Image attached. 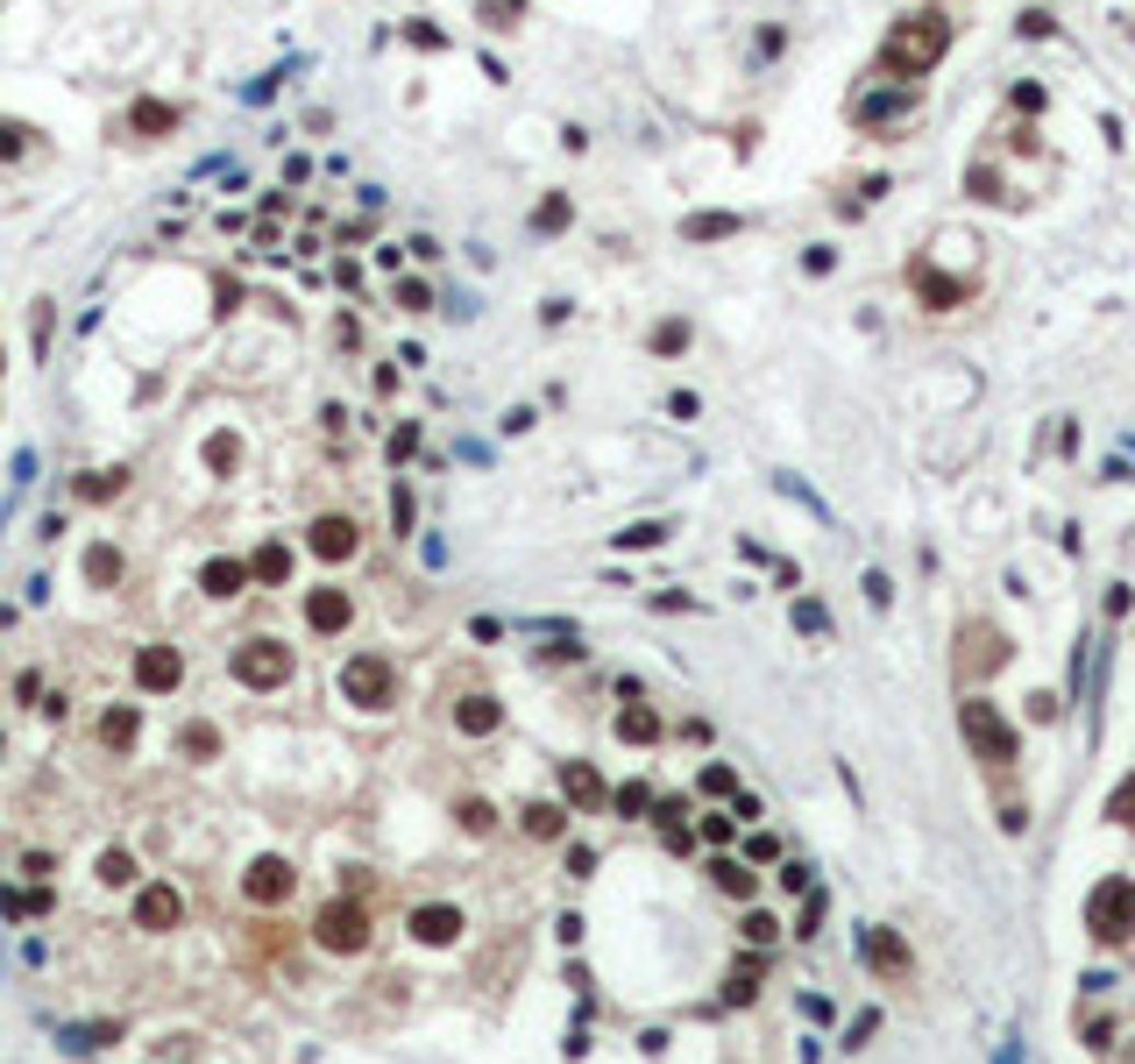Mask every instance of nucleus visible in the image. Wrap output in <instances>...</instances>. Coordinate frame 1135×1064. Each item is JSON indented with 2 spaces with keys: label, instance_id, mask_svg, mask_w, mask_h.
<instances>
[{
  "label": "nucleus",
  "instance_id": "20",
  "mask_svg": "<svg viewBox=\"0 0 1135 1064\" xmlns=\"http://www.w3.org/2000/svg\"><path fill=\"white\" fill-rule=\"evenodd\" d=\"M136 731H142V710H136V702H122V710L100 717V745H107V753H128V745H136Z\"/></svg>",
  "mask_w": 1135,
  "mask_h": 1064
},
{
  "label": "nucleus",
  "instance_id": "51",
  "mask_svg": "<svg viewBox=\"0 0 1135 1064\" xmlns=\"http://www.w3.org/2000/svg\"><path fill=\"white\" fill-rule=\"evenodd\" d=\"M731 831H738L731 816H703V837H710V845H731Z\"/></svg>",
  "mask_w": 1135,
  "mask_h": 1064
},
{
  "label": "nucleus",
  "instance_id": "31",
  "mask_svg": "<svg viewBox=\"0 0 1135 1064\" xmlns=\"http://www.w3.org/2000/svg\"><path fill=\"white\" fill-rule=\"evenodd\" d=\"M610 809H618V816H646V809H653V788H646V781H624L618 796H610Z\"/></svg>",
  "mask_w": 1135,
  "mask_h": 1064
},
{
  "label": "nucleus",
  "instance_id": "26",
  "mask_svg": "<svg viewBox=\"0 0 1135 1064\" xmlns=\"http://www.w3.org/2000/svg\"><path fill=\"white\" fill-rule=\"evenodd\" d=\"M568 220H575V206H568V192H547V199L532 206V234H561Z\"/></svg>",
  "mask_w": 1135,
  "mask_h": 1064
},
{
  "label": "nucleus",
  "instance_id": "8",
  "mask_svg": "<svg viewBox=\"0 0 1135 1064\" xmlns=\"http://www.w3.org/2000/svg\"><path fill=\"white\" fill-rule=\"evenodd\" d=\"M341 696H348L355 710H391L398 682H391V667H383L377 653H355V661L341 667Z\"/></svg>",
  "mask_w": 1135,
  "mask_h": 1064
},
{
  "label": "nucleus",
  "instance_id": "42",
  "mask_svg": "<svg viewBox=\"0 0 1135 1064\" xmlns=\"http://www.w3.org/2000/svg\"><path fill=\"white\" fill-rule=\"evenodd\" d=\"M28 348H36V363H43V348H50V306L28 312Z\"/></svg>",
  "mask_w": 1135,
  "mask_h": 1064
},
{
  "label": "nucleus",
  "instance_id": "11",
  "mask_svg": "<svg viewBox=\"0 0 1135 1064\" xmlns=\"http://www.w3.org/2000/svg\"><path fill=\"white\" fill-rule=\"evenodd\" d=\"M561 796H568V809H604L610 788H604V774H596L589 759H561Z\"/></svg>",
  "mask_w": 1135,
  "mask_h": 1064
},
{
  "label": "nucleus",
  "instance_id": "24",
  "mask_svg": "<svg viewBox=\"0 0 1135 1064\" xmlns=\"http://www.w3.org/2000/svg\"><path fill=\"white\" fill-rule=\"evenodd\" d=\"M710 880L731 894V902H753V888H759V880H753V866H745V859H716V866H710Z\"/></svg>",
  "mask_w": 1135,
  "mask_h": 1064
},
{
  "label": "nucleus",
  "instance_id": "21",
  "mask_svg": "<svg viewBox=\"0 0 1135 1064\" xmlns=\"http://www.w3.org/2000/svg\"><path fill=\"white\" fill-rule=\"evenodd\" d=\"M618 739L624 745H653V739H661V710H653V702H624V710H618Z\"/></svg>",
  "mask_w": 1135,
  "mask_h": 1064
},
{
  "label": "nucleus",
  "instance_id": "43",
  "mask_svg": "<svg viewBox=\"0 0 1135 1064\" xmlns=\"http://www.w3.org/2000/svg\"><path fill=\"white\" fill-rule=\"evenodd\" d=\"M391 526L412 533V490H405V483H391Z\"/></svg>",
  "mask_w": 1135,
  "mask_h": 1064
},
{
  "label": "nucleus",
  "instance_id": "52",
  "mask_svg": "<svg viewBox=\"0 0 1135 1064\" xmlns=\"http://www.w3.org/2000/svg\"><path fill=\"white\" fill-rule=\"evenodd\" d=\"M532 419H540V412H532V404H512V412H504V433H526Z\"/></svg>",
  "mask_w": 1135,
  "mask_h": 1064
},
{
  "label": "nucleus",
  "instance_id": "9",
  "mask_svg": "<svg viewBox=\"0 0 1135 1064\" xmlns=\"http://www.w3.org/2000/svg\"><path fill=\"white\" fill-rule=\"evenodd\" d=\"M859 958L873 965V980H887V986H908V972H916V958H908V943L894 937V930H859Z\"/></svg>",
  "mask_w": 1135,
  "mask_h": 1064
},
{
  "label": "nucleus",
  "instance_id": "7",
  "mask_svg": "<svg viewBox=\"0 0 1135 1064\" xmlns=\"http://www.w3.org/2000/svg\"><path fill=\"white\" fill-rule=\"evenodd\" d=\"M312 937H320V951H363L369 943V908L355 902V894H341V902H326L320 916H312Z\"/></svg>",
  "mask_w": 1135,
  "mask_h": 1064
},
{
  "label": "nucleus",
  "instance_id": "16",
  "mask_svg": "<svg viewBox=\"0 0 1135 1064\" xmlns=\"http://www.w3.org/2000/svg\"><path fill=\"white\" fill-rule=\"evenodd\" d=\"M412 937H420V943H455L461 937V908H447V902L412 908Z\"/></svg>",
  "mask_w": 1135,
  "mask_h": 1064
},
{
  "label": "nucleus",
  "instance_id": "37",
  "mask_svg": "<svg viewBox=\"0 0 1135 1064\" xmlns=\"http://www.w3.org/2000/svg\"><path fill=\"white\" fill-rule=\"evenodd\" d=\"M398 306H405V312H433V284L426 277H398Z\"/></svg>",
  "mask_w": 1135,
  "mask_h": 1064
},
{
  "label": "nucleus",
  "instance_id": "1",
  "mask_svg": "<svg viewBox=\"0 0 1135 1064\" xmlns=\"http://www.w3.org/2000/svg\"><path fill=\"white\" fill-rule=\"evenodd\" d=\"M951 36H959V22H951L944 8H908L902 22H887V36H880V57H873V79H894V85H922L937 65H944Z\"/></svg>",
  "mask_w": 1135,
  "mask_h": 1064
},
{
  "label": "nucleus",
  "instance_id": "14",
  "mask_svg": "<svg viewBox=\"0 0 1135 1064\" xmlns=\"http://www.w3.org/2000/svg\"><path fill=\"white\" fill-rule=\"evenodd\" d=\"M177 916H185V902H177V888H163V880H149V888L136 894V923H142V930H177Z\"/></svg>",
  "mask_w": 1135,
  "mask_h": 1064
},
{
  "label": "nucleus",
  "instance_id": "44",
  "mask_svg": "<svg viewBox=\"0 0 1135 1064\" xmlns=\"http://www.w3.org/2000/svg\"><path fill=\"white\" fill-rule=\"evenodd\" d=\"M865 604H873V610H887V604H894V582L880 575V568H873V575H865Z\"/></svg>",
  "mask_w": 1135,
  "mask_h": 1064
},
{
  "label": "nucleus",
  "instance_id": "5",
  "mask_svg": "<svg viewBox=\"0 0 1135 1064\" xmlns=\"http://www.w3.org/2000/svg\"><path fill=\"white\" fill-rule=\"evenodd\" d=\"M1008 632H1000L994 618H965L959 625V653H951V667H959V688L965 682H987V674H1000L1008 667Z\"/></svg>",
  "mask_w": 1135,
  "mask_h": 1064
},
{
  "label": "nucleus",
  "instance_id": "10",
  "mask_svg": "<svg viewBox=\"0 0 1135 1064\" xmlns=\"http://www.w3.org/2000/svg\"><path fill=\"white\" fill-rule=\"evenodd\" d=\"M355 547H363V533H355V518H341V512H320L306 526V553H312V561H348Z\"/></svg>",
  "mask_w": 1135,
  "mask_h": 1064
},
{
  "label": "nucleus",
  "instance_id": "17",
  "mask_svg": "<svg viewBox=\"0 0 1135 1064\" xmlns=\"http://www.w3.org/2000/svg\"><path fill=\"white\" fill-rule=\"evenodd\" d=\"M128 128H136L142 142H163V135L177 128V107L171 100H136V107H128Z\"/></svg>",
  "mask_w": 1135,
  "mask_h": 1064
},
{
  "label": "nucleus",
  "instance_id": "34",
  "mask_svg": "<svg viewBox=\"0 0 1135 1064\" xmlns=\"http://www.w3.org/2000/svg\"><path fill=\"white\" fill-rule=\"evenodd\" d=\"M1108 823H1122V831H1135V774H1128L1122 788H1114V796H1108Z\"/></svg>",
  "mask_w": 1135,
  "mask_h": 1064
},
{
  "label": "nucleus",
  "instance_id": "38",
  "mask_svg": "<svg viewBox=\"0 0 1135 1064\" xmlns=\"http://www.w3.org/2000/svg\"><path fill=\"white\" fill-rule=\"evenodd\" d=\"M703 796H738V774H731L724 759H710V767H703Z\"/></svg>",
  "mask_w": 1135,
  "mask_h": 1064
},
{
  "label": "nucleus",
  "instance_id": "28",
  "mask_svg": "<svg viewBox=\"0 0 1135 1064\" xmlns=\"http://www.w3.org/2000/svg\"><path fill=\"white\" fill-rule=\"evenodd\" d=\"M455 816H461V831H469V837H490V831H497V809H490L483 796H469Z\"/></svg>",
  "mask_w": 1135,
  "mask_h": 1064
},
{
  "label": "nucleus",
  "instance_id": "18",
  "mask_svg": "<svg viewBox=\"0 0 1135 1064\" xmlns=\"http://www.w3.org/2000/svg\"><path fill=\"white\" fill-rule=\"evenodd\" d=\"M455 724H461V739H490V731L504 724V710H497V696H461V710H455Z\"/></svg>",
  "mask_w": 1135,
  "mask_h": 1064
},
{
  "label": "nucleus",
  "instance_id": "27",
  "mask_svg": "<svg viewBox=\"0 0 1135 1064\" xmlns=\"http://www.w3.org/2000/svg\"><path fill=\"white\" fill-rule=\"evenodd\" d=\"M85 582H100V590L122 582V553H114V547H85Z\"/></svg>",
  "mask_w": 1135,
  "mask_h": 1064
},
{
  "label": "nucleus",
  "instance_id": "6",
  "mask_svg": "<svg viewBox=\"0 0 1135 1064\" xmlns=\"http://www.w3.org/2000/svg\"><path fill=\"white\" fill-rule=\"evenodd\" d=\"M234 682H242V688H284V682H291V647L271 639V632L242 639V647H234Z\"/></svg>",
  "mask_w": 1135,
  "mask_h": 1064
},
{
  "label": "nucleus",
  "instance_id": "47",
  "mask_svg": "<svg viewBox=\"0 0 1135 1064\" xmlns=\"http://www.w3.org/2000/svg\"><path fill=\"white\" fill-rule=\"evenodd\" d=\"M568 873L589 880V873H596V851H589V845H568Z\"/></svg>",
  "mask_w": 1135,
  "mask_h": 1064
},
{
  "label": "nucleus",
  "instance_id": "32",
  "mask_svg": "<svg viewBox=\"0 0 1135 1064\" xmlns=\"http://www.w3.org/2000/svg\"><path fill=\"white\" fill-rule=\"evenodd\" d=\"M689 348V320H661L653 327V355H681Z\"/></svg>",
  "mask_w": 1135,
  "mask_h": 1064
},
{
  "label": "nucleus",
  "instance_id": "12",
  "mask_svg": "<svg viewBox=\"0 0 1135 1064\" xmlns=\"http://www.w3.org/2000/svg\"><path fill=\"white\" fill-rule=\"evenodd\" d=\"M136 682L149 688V696H171V688L185 682V661H177L171 647H142L136 653Z\"/></svg>",
  "mask_w": 1135,
  "mask_h": 1064
},
{
  "label": "nucleus",
  "instance_id": "41",
  "mask_svg": "<svg viewBox=\"0 0 1135 1064\" xmlns=\"http://www.w3.org/2000/svg\"><path fill=\"white\" fill-rule=\"evenodd\" d=\"M22 149H28V128L22 122H0V163H14Z\"/></svg>",
  "mask_w": 1135,
  "mask_h": 1064
},
{
  "label": "nucleus",
  "instance_id": "29",
  "mask_svg": "<svg viewBox=\"0 0 1135 1064\" xmlns=\"http://www.w3.org/2000/svg\"><path fill=\"white\" fill-rule=\"evenodd\" d=\"M100 880H107V888H136V859H128L122 845L100 851Z\"/></svg>",
  "mask_w": 1135,
  "mask_h": 1064
},
{
  "label": "nucleus",
  "instance_id": "3",
  "mask_svg": "<svg viewBox=\"0 0 1135 1064\" xmlns=\"http://www.w3.org/2000/svg\"><path fill=\"white\" fill-rule=\"evenodd\" d=\"M922 107V85H894V79H865L859 93L845 100V122L859 128V135H887V128H902L908 114Z\"/></svg>",
  "mask_w": 1135,
  "mask_h": 1064
},
{
  "label": "nucleus",
  "instance_id": "23",
  "mask_svg": "<svg viewBox=\"0 0 1135 1064\" xmlns=\"http://www.w3.org/2000/svg\"><path fill=\"white\" fill-rule=\"evenodd\" d=\"M738 234V214H689L681 220V242H731Z\"/></svg>",
  "mask_w": 1135,
  "mask_h": 1064
},
{
  "label": "nucleus",
  "instance_id": "39",
  "mask_svg": "<svg viewBox=\"0 0 1135 1064\" xmlns=\"http://www.w3.org/2000/svg\"><path fill=\"white\" fill-rule=\"evenodd\" d=\"M122 490V469H107V476H79V497L93 504V497H114Z\"/></svg>",
  "mask_w": 1135,
  "mask_h": 1064
},
{
  "label": "nucleus",
  "instance_id": "48",
  "mask_svg": "<svg viewBox=\"0 0 1135 1064\" xmlns=\"http://www.w3.org/2000/svg\"><path fill=\"white\" fill-rule=\"evenodd\" d=\"M781 888H788V894H810V866L788 859V866H781Z\"/></svg>",
  "mask_w": 1135,
  "mask_h": 1064
},
{
  "label": "nucleus",
  "instance_id": "4",
  "mask_svg": "<svg viewBox=\"0 0 1135 1064\" xmlns=\"http://www.w3.org/2000/svg\"><path fill=\"white\" fill-rule=\"evenodd\" d=\"M1086 930H1093L1100 951H1122V943H1135V880H1128V873H1108L1093 894H1086Z\"/></svg>",
  "mask_w": 1135,
  "mask_h": 1064
},
{
  "label": "nucleus",
  "instance_id": "35",
  "mask_svg": "<svg viewBox=\"0 0 1135 1064\" xmlns=\"http://www.w3.org/2000/svg\"><path fill=\"white\" fill-rule=\"evenodd\" d=\"M661 539H667L661 518H639V526H624V533H618V547H632V553H639V547H661Z\"/></svg>",
  "mask_w": 1135,
  "mask_h": 1064
},
{
  "label": "nucleus",
  "instance_id": "2",
  "mask_svg": "<svg viewBox=\"0 0 1135 1064\" xmlns=\"http://www.w3.org/2000/svg\"><path fill=\"white\" fill-rule=\"evenodd\" d=\"M959 731H965V753L987 767V781H1008L1014 759H1022V731L1000 717V702H987V696H959Z\"/></svg>",
  "mask_w": 1135,
  "mask_h": 1064
},
{
  "label": "nucleus",
  "instance_id": "19",
  "mask_svg": "<svg viewBox=\"0 0 1135 1064\" xmlns=\"http://www.w3.org/2000/svg\"><path fill=\"white\" fill-rule=\"evenodd\" d=\"M242 582H249V561H206V568H199V590L214 596V604L242 596Z\"/></svg>",
  "mask_w": 1135,
  "mask_h": 1064
},
{
  "label": "nucleus",
  "instance_id": "45",
  "mask_svg": "<svg viewBox=\"0 0 1135 1064\" xmlns=\"http://www.w3.org/2000/svg\"><path fill=\"white\" fill-rule=\"evenodd\" d=\"M816 923H824V894L810 888V902H802V923H795V937H816Z\"/></svg>",
  "mask_w": 1135,
  "mask_h": 1064
},
{
  "label": "nucleus",
  "instance_id": "22",
  "mask_svg": "<svg viewBox=\"0 0 1135 1064\" xmlns=\"http://www.w3.org/2000/svg\"><path fill=\"white\" fill-rule=\"evenodd\" d=\"M291 575V547L284 539H263L256 553H249V582H284Z\"/></svg>",
  "mask_w": 1135,
  "mask_h": 1064
},
{
  "label": "nucleus",
  "instance_id": "30",
  "mask_svg": "<svg viewBox=\"0 0 1135 1064\" xmlns=\"http://www.w3.org/2000/svg\"><path fill=\"white\" fill-rule=\"evenodd\" d=\"M206 461H214V476H234V461H242V441H234V433H214V441H206Z\"/></svg>",
  "mask_w": 1135,
  "mask_h": 1064
},
{
  "label": "nucleus",
  "instance_id": "15",
  "mask_svg": "<svg viewBox=\"0 0 1135 1064\" xmlns=\"http://www.w3.org/2000/svg\"><path fill=\"white\" fill-rule=\"evenodd\" d=\"M242 894H249V902H263V908H277L284 894H291V866H284V859H256L242 873Z\"/></svg>",
  "mask_w": 1135,
  "mask_h": 1064
},
{
  "label": "nucleus",
  "instance_id": "25",
  "mask_svg": "<svg viewBox=\"0 0 1135 1064\" xmlns=\"http://www.w3.org/2000/svg\"><path fill=\"white\" fill-rule=\"evenodd\" d=\"M526 837H568V802H526Z\"/></svg>",
  "mask_w": 1135,
  "mask_h": 1064
},
{
  "label": "nucleus",
  "instance_id": "49",
  "mask_svg": "<svg viewBox=\"0 0 1135 1064\" xmlns=\"http://www.w3.org/2000/svg\"><path fill=\"white\" fill-rule=\"evenodd\" d=\"M873 1029H880V1015H859V1022H851V1029H845V1051H859V1043H865V1037H873Z\"/></svg>",
  "mask_w": 1135,
  "mask_h": 1064
},
{
  "label": "nucleus",
  "instance_id": "13",
  "mask_svg": "<svg viewBox=\"0 0 1135 1064\" xmlns=\"http://www.w3.org/2000/svg\"><path fill=\"white\" fill-rule=\"evenodd\" d=\"M306 625H312V632H348V625H355V596L348 590H312L306 596Z\"/></svg>",
  "mask_w": 1135,
  "mask_h": 1064
},
{
  "label": "nucleus",
  "instance_id": "46",
  "mask_svg": "<svg viewBox=\"0 0 1135 1064\" xmlns=\"http://www.w3.org/2000/svg\"><path fill=\"white\" fill-rule=\"evenodd\" d=\"M405 455H420V426H398L391 433V461H405Z\"/></svg>",
  "mask_w": 1135,
  "mask_h": 1064
},
{
  "label": "nucleus",
  "instance_id": "33",
  "mask_svg": "<svg viewBox=\"0 0 1135 1064\" xmlns=\"http://www.w3.org/2000/svg\"><path fill=\"white\" fill-rule=\"evenodd\" d=\"M795 625H802L810 639H824V632H830V610L816 604V596H795Z\"/></svg>",
  "mask_w": 1135,
  "mask_h": 1064
},
{
  "label": "nucleus",
  "instance_id": "40",
  "mask_svg": "<svg viewBox=\"0 0 1135 1064\" xmlns=\"http://www.w3.org/2000/svg\"><path fill=\"white\" fill-rule=\"evenodd\" d=\"M773 937H781V923H773L767 908H753V916H745V943H773Z\"/></svg>",
  "mask_w": 1135,
  "mask_h": 1064
},
{
  "label": "nucleus",
  "instance_id": "50",
  "mask_svg": "<svg viewBox=\"0 0 1135 1064\" xmlns=\"http://www.w3.org/2000/svg\"><path fill=\"white\" fill-rule=\"evenodd\" d=\"M405 36H412V43H420V50H440V43H447V36H440V28H433V22H412V28H405Z\"/></svg>",
  "mask_w": 1135,
  "mask_h": 1064
},
{
  "label": "nucleus",
  "instance_id": "36",
  "mask_svg": "<svg viewBox=\"0 0 1135 1064\" xmlns=\"http://www.w3.org/2000/svg\"><path fill=\"white\" fill-rule=\"evenodd\" d=\"M177 745H185V759H214V753H220L214 724H185V739H177Z\"/></svg>",
  "mask_w": 1135,
  "mask_h": 1064
}]
</instances>
